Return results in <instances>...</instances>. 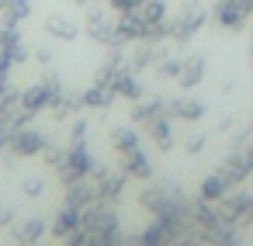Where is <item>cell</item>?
Wrapping results in <instances>:
<instances>
[{
    "mask_svg": "<svg viewBox=\"0 0 253 246\" xmlns=\"http://www.w3.org/2000/svg\"><path fill=\"white\" fill-rule=\"evenodd\" d=\"M49 28H56V35H63V39L73 35V28H66V25H49Z\"/></svg>",
    "mask_w": 253,
    "mask_h": 246,
    "instance_id": "cell-1",
    "label": "cell"
}]
</instances>
